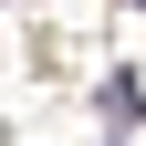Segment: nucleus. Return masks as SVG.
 <instances>
[{
  "mask_svg": "<svg viewBox=\"0 0 146 146\" xmlns=\"http://www.w3.org/2000/svg\"><path fill=\"white\" fill-rule=\"evenodd\" d=\"M136 11H146V0H136Z\"/></svg>",
  "mask_w": 146,
  "mask_h": 146,
  "instance_id": "f03ea898",
  "label": "nucleus"
},
{
  "mask_svg": "<svg viewBox=\"0 0 146 146\" xmlns=\"http://www.w3.org/2000/svg\"><path fill=\"white\" fill-rule=\"evenodd\" d=\"M104 115H115V125H146V84H136V73L104 84Z\"/></svg>",
  "mask_w": 146,
  "mask_h": 146,
  "instance_id": "f257e3e1",
  "label": "nucleus"
}]
</instances>
